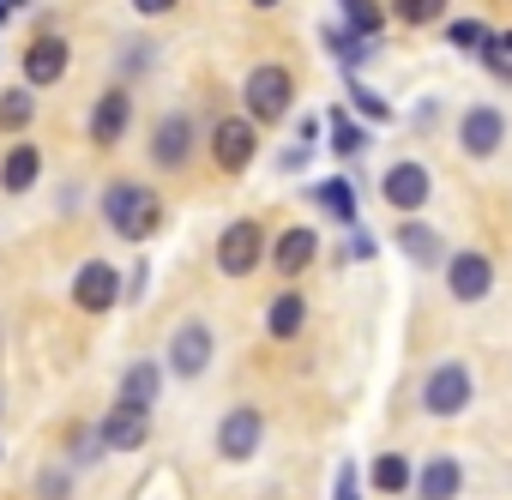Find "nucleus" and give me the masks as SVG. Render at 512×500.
I'll list each match as a JSON object with an SVG mask.
<instances>
[{"label": "nucleus", "instance_id": "obj_3", "mask_svg": "<svg viewBox=\"0 0 512 500\" xmlns=\"http://www.w3.org/2000/svg\"><path fill=\"white\" fill-rule=\"evenodd\" d=\"M211 362H217V332H211V320H181L175 332H169V350H163V374L169 380H205L211 374Z\"/></svg>", "mask_w": 512, "mask_h": 500}, {"label": "nucleus", "instance_id": "obj_26", "mask_svg": "<svg viewBox=\"0 0 512 500\" xmlns=\"http://www.w3.org/2000/svg\"><path fill=\"white\" fill-rule=\"evenodd\" d=\"M31 121H37V91L7 85V91H0V133H25Z\"/></svg>", "mask_w": 512, "mask_h": 500}, {"label": "nucleus", "instance_id": "obj_45", "mask_svg": "<svg viewBox=\"0 0 512 500\" xmlns=\"http://www.w3.org/2000/svg\"><path fill=\"white\" fill-rule=\"evenodd\" d=\"M7 7H13V13H19V7H31V0H7Z\"/></svg>", "mask_w": 512, "mask_h": 500}, {"label": "nucleus", "instance_id": "obj_24", "mask_svg": "<svg viewBox=\"0 0 512 500\" xmlns=\"http://www.w3.org/2000/svg\"><path fill=\"white\" fill-rule=\"evenodd\" d=\"M344 97H350V109H356L362 127H386V121H392V103H386L374 85H362V73H344Z\"/></svg>", "mask_w": 512, "mask_h": 500}, {"label": "nucleus", "instance_id": "obj_6", "mask_svg": "<svg viewBox=\"0 0 512 500\" xmlns=\"http://www.w3.org/2000/svg\"><path fill=\"white\" fill-rule=\"evenodd\" d=\"M193 151H199V121H193L187 109H169V115L145 133V157H151V169H163V175L187 169Z\"/></svg>", "mask_w": 512, "mask_h": 500}, {"label": "nucleus", "instance_id": "obj_1", "mask_svg": "<svg viewBox=\"0 0 512 500\" xmlns=\"http://www.w3.org/2000/svg\"><path fill=\"white\" fill-rule=\"evenodd\" d=\"M97 211H103L109 235H121V241H145V235L163 223V199H157V187H151V181H133V175H115V181L103 187Z\"/></svg>", "mask_w": 512, "mask_h": 500}, {"label": "nucleus", "instance_id": "obj_38", "mask_svg": "<svg viewBox=\"0 0 512 500\" xmlns=\"http://www.w3.org/2000/svg\"><path fill=\"white\" fill-rule=\"evenodd\" d=\"M434 121H440V97H422V103L410 109V127H416V133H428Z\"/></svg>", "mask_w": 512, "mask_h": 500}, {"label": "nucleus", "instance_id": "obj_32", "mask_svg": "<svg viewBox=\"0 0 512 500\" xmlns=\"http://www.w3.org/2000/svg\"><path fill=\"white\" fill-rule=\"evenodd\" d=\"M97 458H103V440H97V422H79V428H73V440H67V464H73V470H91Z\"/></svg>", "mask_w": 512, "mask_h": 500}, {"label": "nucleus", "instance_id": "obj_30", "mask_svg": "<svg viewBox=\"0 0 512 500\" xmlns=\"http://www.w3.org/2000/svg\"><path fill=\"white\" fill-rule=\"evenodd\" d=\"M392 19H398V25L428 31V25H440V19H446V0H392Z\"/></svg>", "mask_w": 512, "mask_h": 500}, {"label": "nucleus", "instance_id": "obj_12", "mask_svg": "<svg viewBox=\"0 0 512 500\" xmlns=\"http://www.w3.org/2000/svg\"><path fill=\"white\" fill-rule=\"evenodd\" d=\"M127 127H133V91H127V85L97 91V103H91V115H85L91 145H97V151H115V145L127 139Z\"/></svg>", "mask_w": 512, "mask_h": 500}, {"label": "nucleus", "instance_id": "obj_29", "mask_svg": "<svg viewBox=\"0 0 512 500\" xmlns=\"http://www.w3.org/2000/svg\"><path fill=\"white\" fill-rule=\"evenodd\" d=\"M344 25H350L356 37H368V43H380V37H386V7H380V0H356V7L344 13Z\"/></svg>", "mask_w": 512, "mask_h": 500}, {"label": "nucleus", "instance_id": "obj_42", "mask_svg": "<svg viewBox=\"0 0 512 500\" xmlns=\"http://www.w3.org/2000/svg\"><path fill=\"white\" fill-rule=\"evenodd\" d=\"M494 43H500V55L512 61V31H494Z\"/></svg>", "mask_w": 512, "mask_h": 500}, {"label": "nucleus", "instance_id": "obj_17", "mask_svg": "<svg viewBox=\"0 0 512 500\" xmlns=\"http://www.w3.org/2000/svg\"><path fill=\"white\" fill-rule=\"evenodd\" d=\"M97 440H103V452H139V446L151 440V410H139V404H109V410L97 416Z\"/></svg>", "mask_w": 512, "mask_h": 500}, {"label": "nucleus", "instance_id": "obj_28", "mask_svg": "<svg viewBox=\"0 0 512 500\" xmlns=\"http://www.w3.org/2000/svg\"><path fill=\"white\" fill-rule=\"evenodd\" d=\"M73 488H79V470L61 458V464H43L37 470V482H31V494L37 500H73Z\"/></svg>", "mask_w": 512, "mask_h": 500}, {"label": "nucleus", "instance_id": "obj_31", "mask_svg": "<svg viewBox=\"0 0 512 500\" xmlns=\"http://www.w3.org/2000/svg\"><path fill=\"white\" fill-rule=\"evenodd\" d=\"M446 43L464 49V55H482V49L494 43V31H488L482 19H452V25H446Z\"/></svg>", "mask_w": 512, "mask_h": 500}, {"label": "nucleus", "instance_id": "obj_14", "mask_svg": "<svg viewBox=\"0 0 512 500\" xmlns=\"http://www.w3.org/2000/svg\"><path fill=\"white\" fill-rule=\"evenodd\" d=\"M73 308H79V314H109V308H121V272H115L109 260H85V266L73 272Z\"/></svg>", "mask_w": 512, "mask_h": 500}, {"label": "nucleus", "instance_id": "obj_2", "mask_svg": "<svg viewBox=\"0 0 512 500\" xmlns=\"http://www.w3.org/2000/svg\"><path fill=\"white\" fill-rule=\"evenodd\" d=\"M241 109H247L253 127H278V121H290V109H296V79H290V67L260 61V67L241 79Z\"/></svg>", "mask_w": 512, "mask_h": 500}, {"label": "nucleus", "instance_id": "obj_4", "mask_svg": "<svg viewBox=\"0 0 512 500\" xmlns=\"http://www.w3.org/2000/svg\"><path fill=\"white\" fill-rule=\"evenodd\" d=\"M266 223H253V217H235V223H223L217 229V247H211V260H217V272L223 278H253L266 266Z\"/></svg>", "mask_w": 512, "mask_h": 500}, {"label": "nucleus", "instance_id": "obj_8", "mask_svg": "<svg viewBox=\"0 0 512 500\" xmlns=\"http://www.w3.org/2000/svg\"><path fill=\"white\" fill-rule=\"evenodd\" d=\"M205 139H211V163H217V175H247L253 157H260V127H253L247 115H223Z\"/></svg>", "mask_w": 512, "mask_h": 500}, {"label": "nucleus", "instance_id": "obj_37", "mask_svg": "<svg viewBox=\"0 0 512 500\" xmlns=\"http://www.w3.org/2000/svg\"><path fill=\"white\" fill-rule=\"evenodd\" d=\"M476 61H482V67H488V73H494V79H500V85H512V61H506V55H500V43H488V49H482V55H476Z\"/></svg>", "mask_w": 512, "mask_h": 500}, {"label": "nucleus", "instance_id": "obj_13", "mask_svg": "<svg viewBox=\"0 0 512 500\" xmlns=\"http://www.w3.org/2000/svg\"><path fill=\"white\" fill-rule=\"evenodd\" d=\"M500 145H506V115L494 103H470L458 115V151L476 157V163H488V157H500Z\"/></svg>", "mask_w": 512, "mask_h": 500}, {"label": "nucleus", "instance_id": "obj_23", "mask_svg": "<svg viewBox=\"0 0 512 500\" xmlns=\"http://www.w3.org/2000/svg\"><path fill=\"white\" fill-rule=\"evenodd\" d=\"M320 43H326V55H332V61H338L344 73H356L362 61H374V55H380V43L356 37L350 25H326V31H320Z\"/></svg>", "mask_w": 512, "mask_h": 500}, {"label": "nucleus", "instance_id": "obj_35", "mask_svg": "<svg viewBox=\"0 0 512 500\" xmlns=\"http://www.w3.org/2000/svg\"><path fill=\"white\" fill-rule=\"evenodd\" d=\"M332 500H362V476H356V464H338V482H332Z\"/></svg>", "mask_w": 512, "mask_h": 500}, {"label": "nucleus", "instance_id": "obj_15", "mask_svg": "<svg viewBox=\"0 0 512 500\" xmlns=\"http://www.w3.org/2000/svg\"><path fill=\"white\" fill-rule=\"evenodd\" d=\"M392 247L410 260V266H422V272H440L446 266V235L434 229V223H422V217H398V229H392Z\"/></svg>", "mask_w": 512, "mask_h": 500}, {"label": "nucleus", "instance_id": "obj_7", "mask_svg": "<svg viewBox=\"0 0 512 500\" xmlns=\"http://www.w3.org/2000/svg\"><path fill=\"white\" fill-rule=\"evenodd\" d=\"M260 440H266V410L260 404H229L217 416V434H211L223 464H247L253 452H260Z\"/></svg>", "mask_w": 512, "mask_h": 500}, {"label": "nucleus", "instance_id": "obj_22", "mask_svg": "<svg viewBox=\"0 0 512 500\" xmlns=\"http://www.w3.org/2000/svg\"><path fill=\"white\" fill-rule=\"evenodd\" d=\"M410 482H416V464H410L404 452H380V458L368 464V488H374V494H386V500H404V494H410Z\"/></svg>", "mask_w": 512, "mask_h": 500}, {"label": "nucleus", "instance_id": "obj_41", "mask_svg": "<svg viewBox=\"0 0 512 500\" xmlns=\"http://www.w3.org/2000/svg\"><path fill=\"white\" fill-rule=\"evenodd\" d=\"M296 145H308V151L320 145V121H314V115H302V121H296Z\"/></svg>", "mask_w": 512, "mask_h": 500}, {"label": "nucleus", "instance_id": "obj_9", "mask_svg": "<svg viewBox=\"0 0 512 500\" xmlns=\"http://www.w3.org/2000/svg\"><path fill=\"white\" fill-rule=\"evenodd\" d=\"M440 278H446V296L470 308V302H482L494 290V260L482 254V247H452L446 266H440Z\"/></svg>", "mask_w": 512, "mask_h": 500}, {"label": "nucleus", "instance_id": "obj_43", "mask_svg": "<svg viewBox=\"0 0 512 500\" xmlns=\"http://www.w3.org/2000/svg\"><path fill=\"white\" fill-rule=\"evenodd\" d=\"M247 7H253V13H272V7H284V0H247Z\"/></svg>", "mask_w": 512, "mask_h": 500}, {"label": "nucleus", "instance_id": "obj_25", "mask_svg": "<svg viewBox=\"0 0 512 500\" xmlns=\"http://www.w3.org/2000/svg\"><path fill=\"white\" fill-rule=\"evenodd\" d=\"M326 121H332V151H338V157H362V151H368V139H374V133H368L344 103H332V115H326Z\"/></svg>", "mask_w": 512, "mask_h": 500}, {"label": "nucleus", "instance_id": "obj_16", "mask_svg": "<svg viewBox=\"0 0 512 500\" xmlns=\"http://www.w3.org/2000/svg\"><path fill=\"white\" fill-rule=\"evenodd\" d=\"M266 260H272L278 278H302V272L320 260V229H314V223H290V229H278V241L266 247Z\"/></svg>", "mask_w": 512, "mask_h": 500}, {"label": "nucleus", "instance_id": "obj_48", "mask_svg": "<svg viewBox=\"0 0 512 500\" xmlns=\"http://www.w3.org/2000/svg\"><path fill=\"white\" fill-rule=\"evenodd\" d=\"M0 404H7V398H0Z\"/></svg>", "mask_w": 512, "mask_h": 500}, {"label": "nucleus", "instance_id": "obj_47", "mask_svg": "<svg viewBox=\"0 0 512 500\" xmlns=\"http://www.w3.org/2000/svg\"><path fill=\"white\" fill-rule=\"evenodd\" d=\"M0 458H7V446H0Z\"/></svg>", "mask_w": 512, "mask_h": 500}, {"label": "nucleus", "instance_id": "obj_11", "mask_svg": "<svg viewBox=\"0 0 512 500\" xmlns=\"http://www.w3.org/2000/svg\"><path fill=\"white\" fill-rule=\"evenodd\" d=\"M380 199H386L392 211L416 217V211L434 199V175H428V163H416V157H398V163H386V175H380Z\"/></svg>", "mask_w": 512, "mask_h": 500}, {"label": "nucleus", "instance_id": "obj_10", "mask_svg": "<svg viewBox=\"0 0 512 500\" xmlns=\"http://www.w3.org/2000/svg\"><path fill=\"white\" fill-rule=\"evenodd\" d=\"M67 67H73V43L55 37V31H37L25 61H19V79H25V91H49V85L67 79Z\"/></svg>", "mask_w": 512, "mask_h": 500}, {"label": "nucleus", "instance_id": "obj_21", "mask_svg": "<svg viewBox=\"0 0 512 500\" xmlns=\"http://www.w3.org/2000/svg\"><path fill=\"white\" fill-rule=\"evenodd\" d=\"M302 326H308V296H302L296 284H284V290L266 302V338L290 344V338H302Z\"/></svg>", "mask_w": 512, "mask_h": 500}, {"label": "nucleus", "instance_id": "obj_20", "mask_svg": "<svg viewBox=\"0 0 512 500\" xmlns=\"http://www.w3.org/2000/svg\"><path fill=\"white\" fill-rule=\"evenodd\" d=\"M37 181H43V151H37L31 139L7 145V157H0V193H13V199H25V193H31Z\"/></svg>", "mask_w": 512, "mask_h": 500}, {"label": "nucleus", "instance_id": "obj_40", "mask_svg": "<svg viewBox=\"0 0 512 500\" xmlns=\"http://www.w3.org/2000/svg\"><path fill=\"white\" fill-rule=\"evenodd\" d=\"M344 254H350V260H374V235H368V229H356Z\"/></svg>", "mask_w": 512, "mask_h": 500}, {"label": "nucleus", "instance_id": "obj_46", "mask_svg": "<svg viewBox=\"0 0 512 500\" xmlns=\"http://www.w3.org/2000/svg\"><path fill=\"white\" fill-rule=\"evenodd\" d=\"M350 7H356V0H338V13H350Z\"/></svg>", "mask_w": 512, "mask_h": 500}, {"label": "nucleus", "instance_id": "obj_33", "mask_svg": "<svg viewBox=\"0 0 512 500\" xmlns=\"http://www.w3.org/2000/svg\"><path fill=\"white\" fill-rule=\"evenodd\" d=\"M151 67H157V43H151V37H133V43L121 49V85H127L133 73H151Z\"/></svg>", "mask_w": 512, "mask_h": 500}, {"label": "nucleus", "instance_id": "obj_34", "mask_svg": "<svg viewBox=\"0 0 512 500\" xmlns=\"http://www.w3.org/2000/svg\"><path fill=\"white\" fill-rule=\"evenodd\" d=\"M145 290H151V266L139 260L133 272H121V302H145Z\"/></svg>", "mask_w": 512, "mask_h": 500}, {"label": "nucleus", "instance_id": "obj_19", "mask_svg": "<svg viewBox=\"0 0 512 500\" xmlns=\"http://www.w3.org/2000/svg\"><path fill=\"white\" fill-rule=\"evenodd\" d=\"M416 500H458L464 494V464L452 452H434L428 464H416Z\"/></svg>", "mask_w": 512, "mask_h": 500}, {"label": "nucleus", "instance_id": "obj_27", "mask_svg": "<svg viewBox=\"0 0 512 500\" xmlns=\"http://www.w3.org/2000/svg\"><path fill=\"white\" fill-rule=\"evenodd\" d=\"M314 199H320V205H326V211H332V217H338L344 229H362V217H356V187H350L344 175L320 181V187H314Z\"/></svg>", "mask_w": 512, "mask_h": 500}, {"label": "nucleus", "instance_id": "obj_36", "mask_svg": "<svg viewBox=\"0 0 512 500\" xmlns=\"http://www.w3.org/2000/svg\"><path fill=\"white\" fill-rule=\"evenodd\" d=\"M308 157H314L308 145H284V151H278V175H302V169H308Z\"/></svg>", "mask_w": 512, "mask_h": 500}, {"label": "nucleus", "instance_id": "obj_5", "mask_svg": "<svg viewBox=\"0 0 512 500\" xmlns=\"http://www.w3.org/2000/svg\"><path fill=\"white\" fill-rule=\"evenodd\" d=\"M470 398H476V374H470V362H434V368L422 374V410H428L434 422L464 416Z\"/></svg>", "mask_w": 512, "mask_h": 500}, {"label": "nucleus", "instance_id": "obj_44", "mask_svg": "<svg viewBox=\"0 0 512 500\" xmlns=\"http://www.w3.org/2000/svg\"><path fill=\"white\" fill-rule=\"evenodd\" d=\"M7 19H13V7H7V0H0V25H7Z\"/></svg>", "mask_w": 512, "mask_h": 500}, {"label": "nucleus", "instance_id": "obj_18", "mask_svg": "<svg viewBox=\"0 0 512 500\" xmlns=\"http://www.w3.org/2000/svg\"><path fill=\"white\" fill-rule=\"evenodd\" d=\"M163 356H133L127 368H121V380H115V404H139V410H157V398H163Z\"/></svg>", "mask_w": 512, "mask_h": 500}, {"label": "nucleus", "instance_id": "obj_39", "mask_svg": "<svg viewBox=\"0 0 512 500\" xmlns=\"http://www.w3.org/2000/svg\"><path fill=\"white\" fill-rule=\"evenodd\" d=\"M175 7H181V0H133L139 19H163V13H175Z\"/></svg>", "mask_w": 512, "mask_h": 500}]
</instances>
